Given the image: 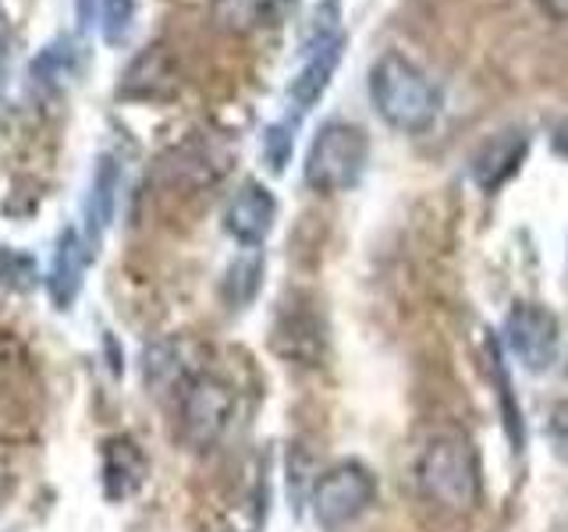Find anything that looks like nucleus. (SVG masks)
Here are the masks:
<instances>
[{"mask_svg": "<svg viewBox=\"0 0 568 532\" xmlns=\"http://www.w3.org/2000/svg\"><path fill=\"white\" fill-rule=\"evenodd\" d=\"M369 100L387 129L402 135L430 132L440 117V89L402 50H384L369 68Z\"/></svg>", "mask_w": 568, "mask_h": 532, "instance_id": "f257e3e1", "label": "nucleus"}, {"mask_svg": "<svg viewBox=\"0 0 568 532\" xmlns=\"http://www.w3.org/2000/svg\"><path fill=\"white\" fill-rule=\"evenodd\" d=\"M416 483L426 501L448 514H466L484 497V475H479L476 451L469 448V440L455 433L434 437L426 443L416 466Z\"/></svg>", "mask_w": 568, "mask_h": 532, "instance_id": "f03ea898", "label": "nucleus"}, {"mask_svg": "<svg viewBox=\"0 0 568 532\" xmlns=\"http://www.w3.org/2000/svg\"><path fill=\"white\" fill-rule=\"evenodd\" d=\"M366 164H369V135L355 121L331 117L320 124L310 142L302 177H306V185L313 192L334 195L359 185Z\"/></svg>", "mask_w": 568, "mask_h": 532, "instance_id": "7ed1b4c3", "label": "nucleus"}, {"mask_svg": "<svg viewBox=\"0 0 568 532\" xmlns=\"http://www.w3.org/2000/svg\"><path fill=\"white\" fill-rule=\"evenodd\" d=\"M377 504V479L359 461H337L313 487V519L320 529L337 532Z\"/></svg>", "mask_w": 568, "mask_h": 532, "instance_id": "20e7f679", "label": "nucleus"}, {"mask_svg": "<svg viewBox=\"0 0 568 532\" xmlns=\"http://www.w3.org/2000/svg\"><path fill=\"white\" fill-rule=\"evenodd\" d=\"M505 345L511 351V359L526 372H547L558 362L561 351L558 316L537 306V301H519L505 316Z\"/></svg>", "mask_w": 568, "mask_h": 532, "instance_id": "39448f33", "label": "nucleus"}, {"mask_svg": "<svg viewBox=\"0 0 568 532\" xmlns=\"http://www.w3.org/2000/svg\"><path fill=\"white\" fill-rule=\"evenodd\" d=\"M345 32L337 29H327L320 32L313 47L306 50V61L298 64V71L288 82V100L295 103L298 114L313 111V106L327 96V89L337 75V68H342V58H345Z\"/></svg>", "mask_w": 568, "mask_h": 532, "instance_id": "423d86ee", "label": "nucleus"}, {"mask_svg": "<svg viewBox=\"0 0 568 532\" xmlns=\"http://www.w3.org/2000/svg\"><path fill=\"white\" fill-rule=\"evenodd\" d=\"M529 153V135L526 132H497L479 146L469 160L473 182L484 192H497L508 185L515 174L523 171V160Z\"/></svg>", "mask_w": 568, "mask_h": 532, "instance_id": "0eeeda50", "label": "nucleus"}, {"mask_svg": "<svg viewBox=\"0 0 568 532\" xmlns=\"http://www.w3.org/2000/svg\"><path fill=\"white\" fill-rule=\"evenodd\" d=\"M274 221H277V200L271 195V188H263L256 182H245L227 206V231L245 245H260L274 231Z\"/></svg>", "mask_w": 568, "mask_h": 532, "instance_id": "6e6552de", "label": "nucleus"}, {"mask_svg": "<svg viewBox=\"0 0 568 532\" xmlns=\"http://www.w3.org/2000/svg\"><path fill=\"white\" fill-rule=\"evenodd\" d=\"M487 359H490V380L497 387V398H501V412H505V430H508V440L515 443V451H523V408L511 401V377L505 369V359H501V345L490 341L487 345Z\"/></svg>", "mask_w": 568, "mask_h": 532, "instance_id": "1a4fd4ad", "label": "nucleus"}, {"mask_svg": "<svg viewBox=\"0 0 568 532\" xmlns=\"http://www.w3.org/2000/svg\"><path fill=\"white\" fill-rule=\"evenodd\" d=\"M192 422H200V437H213L224 426V416H227V390L213 380H203L200 387L192 390Z\"/></svg>", "mask_w": 568, "mask_h": 532, "instance_id": "9d476101", "label": "nucleus"}, {"mask_svg": "<svg viewBox=\"0 0 568 532\" xmlns=\"http://www.w3.org/2000/svg\"><path fill=\"white\" fill-rule=\"evenodd\" d=\"M100 22L106 43L111 47L124 43L135 25V0H100Z\"/></svg>", "mask_w": 568, "mask_h": 532, "instance_id": "9b49d317", "label": "nucleus"}, {"mask_svg": "<svg viewBox=\"0 0 568 532\" xmlns=\"http://www.w3.org/2000/svg\"><path fill=\"white\" fill-rule=\"evenodd\" d=\"M263 150H266V160H271V167L284 171V164H288V156H292V124H274L263 139Z\"/></svg>", "mask_w": 568, "mask_h": 532, "instance_id": "f8f14e48", "label": "nucleus"}, {"mask_svg": "<svg viewBox=\"0 0 568 532\" xmlns=\"http://www.w3.org/2000/svg\"><path fill=\"white\" fill-rule=\"evenodd\" d=\"M550 443H555V454L568 466V405H558L550 412Z\"/></svg>", "mask_w": 568, "mask_h": 532, "instance_id": "ddd939ff", "label": "nucleus"}, {"mask_svg": "<svg viewBox=\"0 0 568 532\" xmlns=\"http://www.w3.org/2000/svg\"><path fill=\"white\" fill-rule=\"evenodd\" d=\"M550 146H555V153H558L561 160H568V117H565V121H558L555 135H550Z\"/></svg>", "mask_w": 568, "mask_h": 532, "instance_id": "4468645a", "label": "nucleus"}, {"mask_svg": "<svg viewBox=\"0 0 568 532\" xmlns=\"http://www.w3.org/2000/svg\"><path fill=\"white\" fill-rule=\"evenodd\" d=\"M537 4L555 18V22H568V0H537Z\"/></svg>", "mask_w": 568, "mask_h": 532, "instance_id": "2eb2a0df", "label": "nucleus"}, {"mask_svg": "<svg viewBox=\"0 0 568 532\" xmlns=\"http://www.w3.org/2000/svg\"><path fill=\"white\" fill-rule=\"evenodd\" d=\"M97 8H100V0H79V22H82V25L93 22Z\"/></svg>", "mask_w": 568, "mask_h": 532, "instance_id": "dca6fc26", "label": "nucleus"}]
</instances>
